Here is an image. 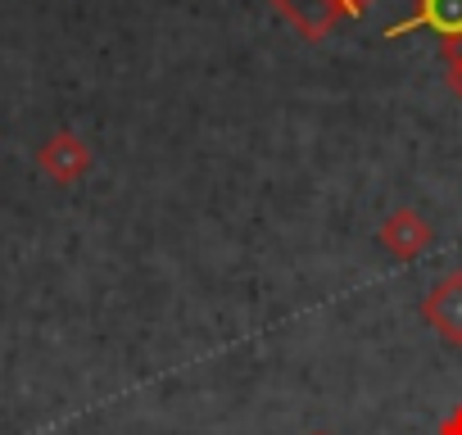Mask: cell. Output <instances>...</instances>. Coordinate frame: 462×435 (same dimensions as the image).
<instances>
[{
	"label": "cell",
	"instance_id": "cell-4",
	"mask_svg": "<svg viewBox=\"0 0 462 435\" xmlns=\"http://www.w3.org/2000/svg\"><path fill=\"white\" fill-rule=\"evenodd\" d=\"M42 168H46L55 181H78V177L87 172V150H82V141L55 136V141L42 150Z\"/></svg>",
	"mask_w": 462,
	"mask_h": 435
},
{
	"label": "cell",
	"instance_id": "cell-2",
	"mask_svg": "<svg viewBox=\"0 0 462 435\" xmlns=\"http://www.w3.org/2000/svg\"><path fill=\"white\" fill-rule=\"evenodd\" d=\"M421 318L448 340V345H462V268L444 273L430 295L421 300Z\"/></svg>",
	"mask_w": 462,
	"mask_h": 435
},
{
	"label": "cell",
	"instance_id": "cell-5",
	"mask_svg": "<svg viewBox=\"0 0 462 435\" xmlns=\"http://www.w3.org/2000/svg\"><path fill=\"white\" fill-rule=\"evenodd\" d=\"M439 435H462V403H457V408L439 421Z\"/></svg>",
	"mask_w": 462,
	"mask_h": 435
},
{
	"label": "cell",
	"instance_id": "cell-6",
	"mask_svg": "<svg viewBox=\"0 0 462 435\" xmlns=\"http://www.w3.org/2000/svg\"><path fill=\"white\" fill-rule=\"evenodd\" d=\"M309 435H331V430H309Z\"/></svg>",
	"mask_w": 462,
	"mask_h": 435
},
{
	"label": "cell",
	"instance_id": "cell-3",
	"mask_svg": "<svg viewBox=\"0 0 462 435\" xmlns=\"http://www.w3.org/2000/svg\"><path fill=\"white\" fill-rule=\"evenodd\" d=\"M412 28H430L439 37H462V0H421V10L394 28H385V37H403Z\"/></svg>",
	"mask_w": 462,
	"mask_h": 435
},
{
	"label": "cell",
	"instance_id": "cell-1",
	"mask_svg": "<svg viewBox=\"0 0 462 435\" xmlns=\"http://www.w3.org/2000/svg\"><path fill=\"white\" fill-rule=\"evenodd\" d=\"M381 250L390 255V259H399V264H412V259H421L426 255V245L435 241V232H430V223L417 213V208H399V213H390L385 223H381Z\"/></svg>",
	"mask_w": 462,
	"mask_h": 435
}]
</instances>
